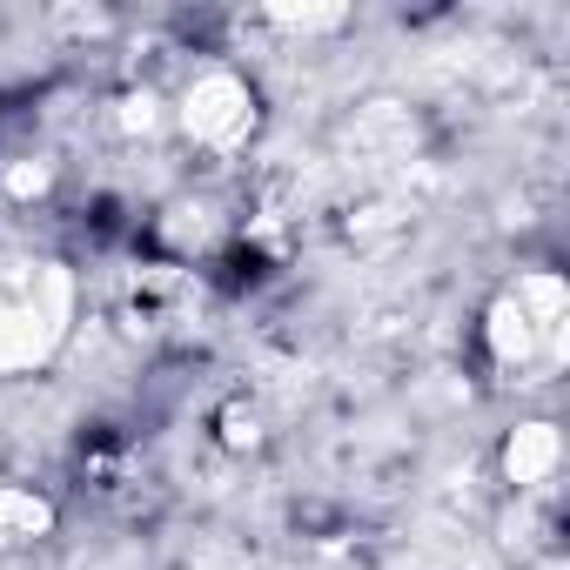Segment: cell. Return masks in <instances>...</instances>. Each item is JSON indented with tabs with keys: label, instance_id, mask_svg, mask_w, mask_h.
<instances>
[{
	"label": "cell",
	"instance_id": "1",
	"mask_svg": "<svg viewBox=\"0 0 570 570\" xmlns=\"http://www.w3.org/2000/svg\"><path fill=\"white\" fill-rule=\"evenodd\" d=\"M75 336V268L55 255H0V376L55 363Z\"/></svg>",
	"mask_w": 570,
	"mask_h": 570
},
{
	"label": "cell",
	"instance_id": "2",
	"mask_svg": "<svg viewBox=\"0 0 570 570\" xmlns=\"http://www.w3.org/2000/svg\"><path fill=\"white\" fill-rule=\"evenodd\" d=\"M483 356L517 383H543L563 363V282L557 268H523L483 309Z\"/></svg>",
	"mask_w": 570,
	"mask_h": 570
},
{
	"label": "cell",
	"instance_id": "3",
	"mask_svg": "<svg viewBox=\"0 0 570 570\" xmlns=\"http://www.w3.org/2000/svg\"><path fill=\"white\" fill-rule=\"evenodd\" d=\"M168 121H175V135H181L202 161H235V155L255 141L262 108H255V88H248L242 68L202 61V68H188V81H181Z\"/></svg>",
	"mask_w": 570,
	"mask_h": 570
},
{
	"label": "cell",
	"instance_id": "4",
	"mask_svg": "<svg viewBox=\"0 0 570 570\" xmlns=\"http://www.w3.org/2000/svg\"><path fill=\"white\" fill-rule=\"evenodd\" d=\"M557 470H563V436H557V423H517V430L503 436V476H510L517 497H523V490H550Z\"/></svg>",
	"mask_w": 570,
	"mask_h": 570
}]
</instances>
